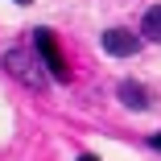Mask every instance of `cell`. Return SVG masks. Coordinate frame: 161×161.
I'll list each match as a JSON object with an SVG mask.
<instances>
[{"label":"cell","mask_w":161,"mask_h":161,"mask_svg":"<svg viewBox=\"0 0 161 161\" xmlns=\"http://www.w3.org/2000/svg\"><path fill=\"white\" fill-rule=\"evenodd\" d=\"M0 66H4L21 87H29V91H46V83H50V70H42L46 62H37L29 50H17V46L0 54Z\"/></svg>","instance_id":"cell-1"},{"label":"cell","mask_w":161,"mask_h":161,"mask_svg":"<svg viewBox=\"0 0 161 161\" xmlns=\"http://www.w3.org/2000/svg\"><path fill=\"white\" fill-rule=\"evenodd\" d=\"M33 50H37V58L46 62L50 79H58V83H66V79H70V66H66V58L58 54V42H54L50 29H33Z\"/></svg>","instance_id":"cell-2"},{"label":"cell","mask_w":161,"mask_h":161,"mask_svg":"<svg viewBox=\"0 0 161 161\" xmlns=\"http://www.w3.org/2000/svg\"><path fill=\"white\" fill-rule=\"evenodd\" d=\"M103 50L112 58H132V54H141V37L128 33V29H108L103 33Z\"/></svg>","instance_id":"cell-3"},{"label":"cell","mask_w":161,"mask_h":161,"mask_svg":"<svg viewBox=\"0 0 161 161\" xmlns=\"http://www.w3.org/2000/svg\"><path fill=\"white\" fill-rule=\"evenodd\" d=\"M116 95H120V103L132 108V112H145V108H149V91H145L141 83H132V79H124V83L116 87Z\"/></svg>","instance_id":"cell-4"},{"label":"cell","mask_w":161,"mask_h":161,"mask_svg":"<svg viewBox=\"0 0 161 161\" xmlns=\"http://www.w3.org/2000/svg\"><path fill=\"white\" fill-rule=\"evenodd\" d=\"M141 33H145L149 42H161V4H153V8L145 13V21H141Z\"/></svg>","instance_id":"cell-5"},{"label":"cell","mask_w":161,"mask_h":161,"mask_svg":"<svg viewBox=\"0 0 161 161\" xmlns=\"http://www.w3.org/2000/svg\"><path fill=\"white\" fill-rule=\"evenodd\" d=\"M149 149H157V153H161V132H153V136H149Z\"/></svg>","instance_id":"cell-6"},{"label":"cell","mask_w":161,"mask_h":161,"mask_svg":"<svg viewBox=\"0 0 161 161\" xmlns=\"http://www.w3.org/2000/svg\"><path fill=\"white\" fill-rule=\"evenodd\" d=\"M79 161H99V157H95V153H79Z\"/></svg>","instance_id":"cell-7"},{"label":"cell","mask_w":161,"mask_h":161,"mask_svg":"<svg viewBox=\"0 0 161 161\" xmlns=\"http://www.w3.org/2000/svg\"><path fill=\"white\" fill-rule=\"evenodd\" d=\"M13 4H29V0H13Z\"/></svg>","instance_id":"cell-8"}]
</instances>
